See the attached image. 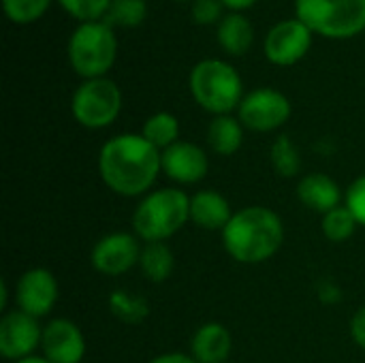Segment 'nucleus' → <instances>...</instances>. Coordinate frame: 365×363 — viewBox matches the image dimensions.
Listing matches in <instances>:
<instances>
[{
    "label": "nucleus",
    "mask_w": 365,
    "mask_h": 363,
    "mask_svg": "<svg viewBox=\"0 0 365 363\" xmlns=\"http://www.w3.org/2000/svg\"><path fill=\"white\" fill-rule=\"evenodd\" d=\"M220 2H222V4H225V9H229V11L242 13V11H246V9L255 6L259 0H220Z\"/></svg>",
    "instance_id": "nucleus-32"
},
{
    "label": "nucleus",
    "mask_w": 365,
    "mask_h": 363,
    "mask_svg": "<svg viewBox=\"0 0 365 363\" xmlns=\"http://www.w3.org/2000/svg\"><path fill=\"white\" fill-rule=\"evenodd\" d=\"M190 223V197L182 188H156L141 197L130 225L143 242H167Z\"/></svg>",
    "instance_id": "nucleus-3"
},
{
    "label": "nucleus",
    "mask_w": 365,
    "mask_h": 363,
    "mask_svg": "<svg viewBox=\"0 0 365 363\" xmlns=\"http://www.w3.org/2000/svg\"><path fill=\"white\" fill-rule=\"evenodd\" d=\"M269 160L274 171L282 178H295L302 171V154L289 135H280L274 139L269 148Z\"/></svg>",
    "instance_id": "nucleus-23"
},
{
    "label": "nucleus",
    "mask_w": 365,
    "mask_h": 363,
    "mask_svg": "<svg viewBox=\"0 0 365 363\" xmlns=\"http://www.w3.org/2000/svg\"><path fill=\"white\" fill-rule=\"evenodd\" d=\"M51 6V0H2V9L13 24H32L41 19Z\"/></svg>",
    "instance_id": "nucleus-26"
},
{
    "label": "nucleus",
    "mask_w": 365,
    "mask_h": 363,
    "mask_svg": "<svg viewBox=\"0 0 365 363\" xmlns=\"http://www.w3.org/2000/svg\"><path fill=\"white\" fill-rule=\"evenodd\" d=\"M109 310L118 321H122L126 325H139L150 315L148 302L139 295L124 291V289H118L109 295Z\"/></svg>",
    "instance_id": "nucleus-22"
},
{
    "label": "nucleus",
    "mask_w": 365,
    "mask_h": 363,
    "mask_svg": "<svg viewBox=\"0 0 365 363\" xmlns=\"http://www.w3.org/2000/svg\"><path fill=\"white\" fill-rule=\"evenodd\" d=\"M141 135L160 152L180 141V120L169 111L152 113L141 128Z\"/></svg>",
    "instance_id": "nucleus-21"
},
{
    "label": "nucleus",
    "mask_w": 365,
    "mask_h": 363,
    "mask_svg": "<svg viewBox=\"0 0 365 363\" xmlns=\"http://www.w3.org/2000/svg\"><path fill=\"white\" fill-rule=\"evenodd\" d=\"M195 103L212 116H229L237 111L244 98V83L237 68L220 58L197 62L188 77Z\"/></svg>",
    "instance_id": "nucleus-4"
},
{
    "label": "nucleus",
    "mask_w": 365,
    "mask_h": 363,
    "mask_svg": "<svg viewBox=\"0 0 365 363\" xmlns=\"http://www.w3.org/2000/svg\"><path fill=\"white\" fill-rule=\"evenodd\" d=\"M344 205L355 216L357 225L365 229V173L351 182V186L344 190Z\"/></svg>",
    "instance_id": "nucleus-28"
},
{
    "label": "nucleus",
    "mask_w": 365,
    "mask_h": 363,
    "mask_svg": "<svg viewBox=\"0 0 365 363\" xmlns=\"http://www.w3.org/2000/svg\"><path fill=\"white\" fill-rule=\"evenodd\" d=\"M207 145L218 156H233L244 143V126L235 116H214L207 126Z\"/></svg>",
    "instance_id": "nucleus-19"
},
{
    "label": "nucleus",
    "mask_w": 365,
    "mask_h": 363,
    "mask_svg": "<svg viewBox=\"0 0 365 363\" xmlns=\"http://www.w3.org/2000/svg\"><path fill=\"white\" fill-rule=\"evenodd\" d=\"M357 220L355 216L351 214V210L342 203L340 208L327 212L323 218H321V231L323 235L334 242V244H342L346 240H351L357 231Z\"/></svg>",
    "instance_id": "nucleus-24"
},
{
    "label": "nucleus",
    "mask_w": 365,
    "mask_h": 363,
    "mask_svg": "<svg viewBox=\"0 0 365 363\" xmlns=\"http://www.w3.org/2000/svg\"><path fill=\"white\" fill-rule=\"evenodd\" d=\"M58 297H60L58 280H56L53 272H49L47 267L26 270L15 285L17 310L26 312L34 319L47 317L53 310V306L58 304Z\"/></svg>",
    "instance_id": "nucleus-11"
},
{
    "label": "nucleus",
    "mask_w": 365,
    "mask_h": 363,
    "mask_svg": "<svg viewBox=\"0 0 365 363\" xmlns=\"http://www.w3.org/2000/svg\"><path fill=\"white\" fill-rule=\"evenodd\" d=\"M216 41L229 56H244L255 43V26L244 13H227L216 26Z\"/></svg>",
    "instance_id": "nucleus-18"
},
{
    "label": "nucleus",
    "mask_w": 365,
    "mask_h": 363,
    "mask_svg": "<svg viewBox=\"0 0 365 363\" xmlns=\"http://www.w3.org/2000/svg\"><path fill=\"white\" fill-rule=\"evenodd\" d=\"M295 17L319 36L353 39L365 30V0H295Z\"/></svg>",
    "instance_id": "nucleus-6"
},
{
    "label": "nucleus",
    "mask_w": 365,
    "mask_h": 363,
    "mask_svg": "<svg viewBox=\"0 0 365 363\" xmlns=\"http://www.w3.org/2000/svg\"><path fill=\"white\" fill-rule=\"evenodd\" d=\"M314 32L297 17L274 24L263 41V53L274 66L297 64L312 47Z\"/></svg>",
    "instance_id": "nucleus-10"
},
{
    "label": "nucleus",
    "mask_w": 365,
    "mask_h": 363,
    "mask_svg": "<svg viewBox=\"0 0 365 363\" xmlns=\"http://www.w3.org/2000/svg\"><path fill=\"white\" fill-rule=\"evenodd\" d=\"M233 214L235 212L231 210L229 199L214 188H205L190 195V223L199 229L222 233Z\"/></svg>",
    "instance_id": "nucleus-15"
},
{
    "label": "nucleus",
    "mask_w": 365,
    "mask_h": 363,
    "mask_svg": "<svg viewBox=\"0 0 365 363\" xmlns=\"http://www.w3.org/2000/svg\"><path fill=\"white\" fill-rule=\"evenodd\" d=\"M351 338L361 351H365V306H361L351 319Z\"/></svg>",
    "instance_id": "nucleus-30"
},
{
    "label": "nucleus",
    "mask_w": 365,
    "mask_h": 363,
    "mask_svg": "<svg viewBox=\"0 0 365 363\" xmlns=\"http://www.w3.org/2000/svg\"><path fill=\"white\" fill-rule=\"evenodd\" d=\"M122 111V90L109 77L83 79L71 98L75 122L90 131L111 126Z\"/></svg>",
    "instance_id": "nucleus-7"
},
{
    "label": "nucleus",
    "mask_w": 365,
    "mask_h": 363,
    "mask_svg": "<svg viewBox=\"0 0 365 363\" xmlns=\"http://www.w3.org/2000/svg\"><path fill=\"white\" fill-rule=\"evenodd\" d=\"M222 248L242 265H259L282 248V218L265 205H248L233 214L222 229Z\"/></svg>",
    "instance_id": "nucleus-2"
},
{
    "label": "nucleus",
    "mask_w": 365,
    "mask_h": 363,
    "mask_svg": "<svg viewBox=\"0 0 365 363\" xmlns=\"http://www.w3.org/2000/svg\"><path fill=\"white\" fill-rule=\"evenodd\" d=\"M175 2H192V0H175Z\"/></svg>",
    "instance_id": "nucleus-34"
},
{
    "label": "nucleus",
    "mask_w": 365,
    "mask_h": 363,
    "mask_svg": "<svg viewBox=\"0 0 365 363\" xmlns=\"http://www.w3.org/2000/svg\"><path fill=\"white\" fill-rule=\"evenodd\" d=\"M160 173V150L141 133L115 135L98 152V175L120 197H145L152 193Z\"/></svg>",
    "instance_id": "nucleus-1"
},
{
    "label": "nucleus",
    "mask_w": 365,
    "mask_h": 363,
    "mask_svg": "<svg viewBox=\"0 0 365 363\" xmlns=\"http://www.w3.org/2000/svg\"><path fill=\"white\" fill-rule=\"evenodd\" d=\"M297 199L308 210L325 216L327 212L342 205L344 195L340 184L327 173H308L297 182Z\"/></svg>",
    "instance_id": "nucleus-16"
},
{
    "label": "nucleus",
    "mask_w": 365,
    "mask_h": 363,
    "mask_svg": "<svg viewBox=\"0 0 365 363\" xmlns=\"http://www.w3.org/2000/svg\"><path fill=\"white\" fill-rule=\"evenodd\" d=\"M148 17L145 0H111L105 21L113 28H137Z\"/></svg>",
    "instance_id": "nucleus-25"
},
{
    "label": "nucleus",
    "mask_w": 365,
    "mask_h": 363,
    "mask_svg": "<svg viewBox=\"0 0 365 363\" xmlns=\"http://www.w3.org/2000/svg\"><path fill=\"white\" fill-rule=\"evenodd\" d=\"M148 363H197L195 357L190 353H163L156 355L154 359H150Z\"/></svg>",
    "instance_id": "nucleus-31"
},
{
    "label": "nucleus",
    "mask_w": 365,
    "mask_h": 363,
    "mask_svg": "<svg viewBox=\"0 0 365 363\" xmlns=\"http://www.w3.org/2000/svg\"><path fill=\"white\" fill-rule=\"evenodd\" d=\"M66 56L71 68L81 79L107 77L118 58L115 28L105 19L79 24L68 39Z\"/></svg>",
    "instance_id": "nucleus-5"
},
{
    "label": "nucleus",
    "mask_w": 365,
    "mask_h": 363,
    "mask_svg": "<svg viewBox=\"0 0 365 363\" xmlns=\"http://www.w3.org/2000/svg\"><path fill=\"white\" fill-rule=\"evenodd\" d=\"M175 267V257L173 250L167 246V242H148L141 248L139 257V270L148 282L160 285L169 280Z\"/></svg>",
    "instance_id": "nucleus-20"
},
{
    "label": "nucleus",
    "mask_w": 365,
    "mask_h": 363,
    "mask_svg": "<svg viewBox=\"0 0 365 363\" xmlns=\"http://www.w3.org/2000/svg\"><path fill=\"white\" fill-rule=\"evenodd\" d=\"M141 248H143V244L135 233L113 231V233L103 235L92 246L90 263H92L94 272L115 278V276H122L139 265Z\"/></svg>",
    "instance_id": "nucleus-9"
},
{
    "label": "nucleus",
    "mask_w": 365,
    "mask_h": 363,
    "mask_svg": "<svg viewBox=\"0 0 365 363\" xmlns=\"http://www.w3.org/2000/svg\"><path fill=\"white\" fill-rule=\"evenodd\" d=\"M233 338L222 323H203L190 338V355L197 363H227Z\"/></svg>",
    "instance_id": "nucleus-17"
},
{
    "label": "nucleus",
    "mask_w": 365,
    "mask_h": 363,
    "mask_svg": "<svg viewBox=\"0 0 365 363\" xmlns=\"http://www.w3.org/2000/svg\"><path fill=\"white\" fill-rule=\"evenodd\" d=\"M43 357L51 363H81L86 357V336L68 319H51L43 325Z\"/></svg>",
    "instance_id": "nucleus-14"
},
{
    "label": "nucleus",
    "mask_w": 365,
    "mask_h": 363,
    "mask_svg": "<svg viewBox=\"0 0 365 363\" xmlns=\"http://www.w3.org/2000/svg\"><path fill=\"white\" fill-rule=\"evenodd\" d=\"M43 327L38 319L21 310H4L0 319V355L9 362L32 357L41 349Z\"/></svg>",
    "instance_id": "nucleus-12"
},
{
    "label": "nucleus",
    "mask_w": 365,
    "mask_h": 363,
    "mask_svg": "<svg viewBox=\"0 0 365 363\" xmlns=\"http://www.w3.org/2000/svg\"><path fill=\"white\" fill-rule=\"evenodd\" d=\"M293 113L289 96L276 88H257L244 94L237 118L244 128L252 133H274L282 128Z\"/></svg>",
    "instance_id": "nucleus-8"
},
{
    "label": "nucleus",
    "mask_w": 365,
    "mask_h": 363,
    "mask_svg": "<svg viewBox=\"0 0 365 363\" xmlns=\"http://www.w3.org/2000/svg\"><path fill=\"white\" fill-rule=\"evenodd\" d=\"M58 4L79 24L105 19L111 0H58Z\"/></svg>",
    "instance_id": "nucleus-27"
},
{
    "label": "nucleus",
    "mask_w": 365,
    "mask_h": 363,
    "mask_svg": "<svg viewBox=\"0 0 365 363\" xmlns=\"http://www.w3.org/2000/svg\"><path fill=\"white\" fill-rule=\"evenodd\" d=\"M13 363H51V362H47L43 355H32V357H26V359H19V362H13Z\"/></svg>",
    "instance_id": "nucleus-33"
},
{
    "label": "nucleus",
    "mask_w": 365,
    "mask_h": 363,
    "mask_svg": "<svg viewBox=\"0 0 365 363\" xmlns=\"http://www.w3.org/2000/svg\"><path fill=\"white\" fill-rule=\"evenodd\" d=\"M160 167L171 182L180 186H192L205 180L210 171V158L201 145L192 141H178L160 152Z\"/></svg>",
    "instance_id": "nucleus-13"
},
{
    "label": "nucleus",
    "mask_w": 365,
    "mask_h": 363,
    "mask_svg": "<svg viewBox=\"0 0 365 363\" xmlns=\"http://www.w3.org/2000/svg\"><path fill=\"white\" fill-rule=\"evenodd\" d=\"M222 9L225 4L220 0H192L190 15H192V21L199 26H212V24L218 26L220 19L225 17Z\"/></svg>",
    "instance_id": "nucleus-29"
}]
</instances>
